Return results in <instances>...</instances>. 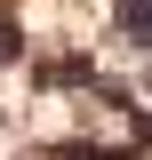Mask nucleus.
Returning a JSON list of instances; mask_svg holds the SVG:
<instances>
[{
  "instance_id": "obj_1",
  "label": "nucleus",
  "mask_w": 152,
  "mask_h": 160,
  "mask_svg": "<svg viewBox=\"0 0 152 160\" xmlns=\"http://www.w3.org/2000/svg\"><path fill=\"white\" fill-rule=\"evenodd\" d=\"M120 32L136 48H152V0H120Z\"/></svg>"
},
{
  "instance_id": "obj_2",
  "label": "nucleus",
  "mask_w": 152,
  "mask_h": 160,
  "mask_svg": "<svg viewBox=\"0 0 152 160\" xmlns=\"http://www.w3.org/2000/svg\"><path fill=\"white\" fill-rule=\"evenodd\" d=\"M16 56H24V32H16V16L0 8V64H16Z\"/></svg>"
}]
</instances>
